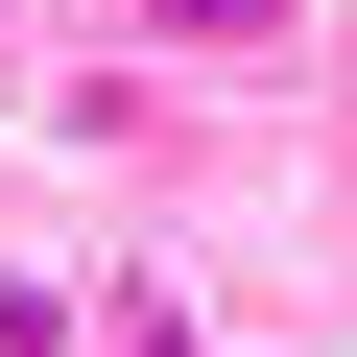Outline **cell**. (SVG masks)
Masks as SVG:
<instances>
[{"mask_svg": "<svg viewBox=\"0 0 357 357\" xmlns=\"http://www.w3.org/2000/svg\"><path fill=\"white\" fill-rule=\"evenodd\" d=\"M167 24H191V48H262V24H286V0H167Z\"/></svg>", "mask_w": 357, "mask_h": 357, "instance_id": "obj_1", "label": "cell"}]
</instances>
